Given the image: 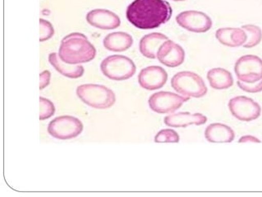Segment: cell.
<instances>
[{
    "label": "cell",
    "mask_w": 262,
    "mask_h": 197,
    "mask_svg": "<svg viewBox=\"0 0 262 197\" xmlns=\"http://www.w3.org/2000/svg\"><path fill=\"white\" fill-rule=\"evenodd\" d=\"M173 9L165 0H134L127 6L126 17L135 28L150 30L170 20Z\"/></svg>",
    "instance_id": "cell-1"
},
{
    "label": "cell",
    "mask_w": 262,
    "mask_h": 197,
    "mask_svg": "<svg viewBox=\"0 0 262 197\" xmlns=\"http://www.w3.org/2000/svg\"><path fill=\"white\" fill-rule=\"evenodd\" d=\"M58 55L65 63L80 65L93 61L96 49L84 34L73 32L62 38Z\"/></svg>",
    "instance_id": "cell-2"
},
{
    "label": "cell",
    "mask_w": 262,
    "mask_h": 197,
    "mask_svg": "<svg viewBox=\"0 0 262 197\" xmlns=\"http://www.w3.org/2000/svg\"><path fill=\"white\" fill-rule=\"evenodd\" d=\"M76 92L82 103L96 109H108L116 102L114 91L100 84H82L77 87Z\"/></svg>",
    "instance_id": "cell-3"
},
{
    "label": "cell",
    "mask_w": 262,
    "mask_h": 197,
    "mask_svg": "<svg viewBox=\"0 0 262 197\" xmlns=\"http://www.w3.org/2000/svg\"><path fill=\"white\" fill-rule=\"evenodd\" d=\"M171 86L179 94L189 98H200L208 92L203 78L191 71H181L174 74L171 80Z\"/></svg>",
    "instance_id": "cell-4"
},
{
    "label": "cell",
    "mask_w": 262,
    "mask_h": 197,
    "mask_svg": "<svg viewBox=\"0 0 262 197\" xmlns=\"http://www.w3.org/2000/svg\"><path fill=\"white\" fill-rule=\"evenodd\" d=\"M100 70L108 80L124 81L135 74L137 67L133 60L128 57L114 55L103 60L100 64Z\"/></svg>",
    "instance_id": "cell-5"
},
{
    "label": "cell",
    "mask_w": 262,
    "mask_h": 197,
    "mask_svg": "<svg viewBox=\"0 0 262 197\" xmlns=\"http://www.w3.org/2000/svg\"><path fill=\"white\" fill-rule=\"evenodd\" d=\"M83 124L78 118L72 115H61L49 123V134L60 141L76 138L83 131Z\"/></svg>",
    "instance_id": "cell-6"
},
{
    "label": "cell",
    "mask_w": 262,
    "mask_h": 197,
    "mask_svg": "<svg viewBox=\"0 0 262 197\" xmlns=\"http://www.w3.org/2000/svg\"><path fill=\"white\" fill-rule=\"evenodd\" d=\"M189 100V97L177 94L174 92H155L148 100V104L152 111L158 114H172Z\"/></svg>",
    "instance_id": "cell-7"
},
{
    "label": "cell",
    "mask_w": 262,
    "mask_h": 197,
    "mask_svg": "<svg viewBox=\"0 0 262 197\" xmlns=\"http://www.w3.org/2000/svg\"><path fill=\"white\" fill-rule=\"evenodd\" d=\"M234 72L237 80L253 84L262 80V60L257 55H246L236 61Z\"/></svg>",
    "instance_id": "cell-8"
},
{
    "label": "cell",
    "mask_w": 262,
    "mask_h": 197,
    "mask_svg": "<svg viewBox=\"0 0 262 197\" xmlns=\"http://www.w3.org/2000/svg\"><path fill=\"white\" fill-rule=\"evenodd\" d=\"M229 109L232 115L241 122H250L260 117L261 107L253 99L246 96H237L230 99Z\"/></svg>",
    "instance_id": "cell-9"
},
{
    "label": "cell",
    "mask_w": 262,
    "mask_h": 197,
    "mask_svg": "<svg viewBox=\"0 0 262 197\" xmlns=\"http://www.w3.org/2000/svg\"><path fill=\"white\" fill-rule=\"evenodd\" d=\"M176 22L183 29L194 33H205L212 28L213 22L208 15L195 10L184 11L176 17Z\"/></svg>",
    "instance_id": "cell-10"
},
{
    "label": "cell",
    "mask_w": 262,
    "mask_h": 197,
    "mask_svg": "<svg viewBox=\"0 0 262 197\" xmlns=\"http://www.w3.org/2000/svg\"><path fill=\"white\" fill-rule=\"evenodd\" d=\"M168 80V73L164 68L151 65L144 68L138 74L140 86L148 91L158 90L165 86Z\"/></svg>",
    "instance_id": "cell-11"
},
{
    "label": "cell",
    "mask_w": 262,
    "mask_h": 197,
    "mask_svg": "<svg viewBox=\"0 0 262 197\" xmlns=\"http://www.w3.org/2000/svg\"><path fill=\"white\" fill-rule=\"evenodd\" d=\"M156 58L167 67H179L184 62L185 51L180 45L169 39L161 45Z\"/></svg>",
    "instance_id": "cell-12"
},
{
    "label": "cell",
    "mask_w": 262,
    "mask_h": 197,
    "mask_svg": "<svg viewBox=\"0 0 262 197\" xmlns=\"http://www.w3.org/2000/svg\"><path fill=\"white\" fill-rule=\"evenodd\" d=\"M85 18L90 25L101 30L116 29L121 24L120 17L108 9H93L86 14Z\"/></svg>",
    "instance_id": "cell-13"
},
{
    "label": "cell",
    "mask_w": 262,
    "mask_h": 197,
    "mask_svg": "<svg viewBox=\"0 0 262 197\" xmlns=\"http://www.w3.org/2000/svg\"><path fill=\"white\" fill-rule=\"evenodd\" d=\"M206 115L201 113L191 114L190 112H178L166 115L164 122L166 126L173 128H185L187 126H202L207 122Z\"/></svg>",
    "instance_id": "cell-14"
},
{
    "label": "cell",
    "mask_w": 262,
    "mask_h": 197,
    "mask_svg": "<svg viewBox=\"0 0 262 197\" xmlns=\"http://www.w3.org/2000/svg\"><path fill=\"white\" fill-rule=\"evenodd\" d=\"M204 134L206 141L214 144L231 143L235 139L234 130L223 123H212L206 126Z\"/></svg>",
    "instance_id": "cell-15"
},
{
    "label": "cell",
    "mask_w": 262,
    "mask_h": 197,
    "mask_svg": "<svg viewBox=\"0 0 262 197\" xmlns=\"http://www.w3.org/2000/svg\"><path fill=\"white\" fill-rule=\"evenodd\" d=\"M215 37L223 46L228 47L244 46L248 36L244 29L238 28H222L217 30Z\"/></svg>",
    "instance_id": "cell-16"
},
{
    "label": "cell",
    "mask_w": 262,
    "mask_h": 197,
    "mask_svg": "<svg viewBox=\"0 0 262 197\" xmlns=\"http://www.w3.org/2000/svg\"><path fill=\"white\" fill-rule=\"evenodd\" d=\"M167 40H169L168 36L160 32L147 34L140 41V52L148 59H156L159 49Z\"/></svg>",
    "instance_id": "cell-17"
},
{
    "label": "cell",
    "mask_w": 262,
    "mask_h": 197,
    "mask_svg": "<svg viewBox=\"0 0 262 197\" xmlns=\"http://www.w3.org/2000/svg\"><path fill=\"white\" fill-rule=\"evenodd\" d=\"M134 38L127 32H115L107 35L103 41L104 48L113 52H123L131 48Z\"/></svg>",
    "instance_id": "cell-18"
},
{
    "label": "cell",
    "mask_w": 262,
    "mask_h": 197,
    "mask_svg": "<svg viewBox=\"0 0 262 197\" xmlns=\"http://www.w3.org/2000/svg\"><path fill=\"white\" fill-rule=\"evenodd\" d=\"M49 62L58 73L67 78H81L85 72L83 66L81 65H70L63 62L56 52L50 53L49 55Z\"/></svg>",
    "instance_id": "cell-19"
},
{
    "label": "cell",
    "mask_w": 262,
    "mask_h": 197,
    "mask_svg": "<svg viewBox=\"0 0 262 197\" xmlns=\"http://www.w3.org/2000/svg\"><path fill=\"white\" fill-rule=\"evenodd\" d=\"M209 84L215 90H225L233 85L232 73L224 68H213L206 74Z\"/></svg>",
    "instance_id": "cell-20"
},
{
    "label": "cell",
    "mask_w": 262,
    "mask_h": 197,
    "mask_svg": "<svg viewBox=\"0 0 262 197\" xmlns=\"http://www.w3.org/2000/svg\"><path fill=\"white\" fill-rule=\"evenodd\" d=\"M247 34L248 39L244 45V48H253L260 44L262 41V31L259 27L252 24H248L241 27Z\"/></svg>",
    "instance_id": "cell-21"
},
{
    "label": "cell",
    "mask_w": 262,
    "mask_h": 197,
    "mask_svg": "<svg viewBox=\"0 0 262 197\" xmlns=\"http://www.w3.org/2000/svg\"><path fill=\"white\" fill-rule=\"evenodd\" d=\"M156 143H179L180 136L173 129H163L156 134Z\"/></svg>",
    "instance_id": "cell-22"
},
{
    "label": "cell",
    "mask_w": 262,
    "mask_h": 197,
    "mask_svg": "<svg viewBox=\"0 0 262 197\" xmlns=\"http://www.w3.org/2000/svg\"><path fill=\"white\" fill-rule=\"evenodd\" d=\"M40 121H44V120L52 117L53 115L55 113V107H54V103L50 101V100H49V99L40 96Z\"/></svg>",
    "instance_id": "cell-23"
},
{
    "label": "cell",
    "mask_w": 262,
    "mask_h": 197,
    "mask_svg": "<svg viewBox=\"0 0 262 197\" xmlns=\"http://www.w3.org/2000/svg\"><path fill=\"white\" fill-rule=\"evenodd\" d=\"M40 42H46L52 38L54 35V28L52 23L47 21L46 19L40 18Z\"/></svg>",
    "instance_id": "cell-24"
},
{
    "label": "cell",
    "mask_w": 262,
    "mask_h": 197,
    "mask_svg": "<svg viewBox=\"0 0 262 197\" xmlns=\"http://www.w3.org/2000/svg\"><path fill=\"white\" fill-rule=\"evenodd\" d=\"M237 84L241 90L248 93H258L262 92V80L253 84H247L237 80Z\"/></svg>",
    "instance_id": "cell-25"
},
{
    "label": "cell",
    "mask_w": 262,
    "mask_h": 197,
    "mask_svg": "<svg viewBox=\"0 0 262 197\" xmlns=\"http://www.w3.org/2000/svg\"><path fill=\"white\" fill-rule=\"evenodd\" d=\"M51 78V73L49 70H44L40 74V89L43 90L44 88H47L50 83Z\"/></svg>",
    "instance_id": "cell-26"
},
{
    "label": "cell",
    "mask_w": 262,
    "mask_h": 197,
    "mask_svg": "<svg viewBox=\"0 0 262 197\" xmlns=\"http://www.w3.org/2000/svg\"><path fill=\"white\" fill-rule=\"evenodd\" d=\"M238 143H261V141L257 138V137L253 136V135H244L238 140Z\"/></svg>",
    "instance_id": "cell-27"
},
{
    "label": "cell",
    "mask_w": 262,
    "mask_h": 197,
    "mask_svg": "<svg viewBox=\"0 0 262 197\" xmlns=\"http://www.w3.org/2000/svg\"><path fill=\"white\" fill-rule=\"evenodd\" d=\"M173 1H175V2H182V1H185V0H173Z\"/></svg>",
    "instance_id": "cell-28"
}]
</instances>
